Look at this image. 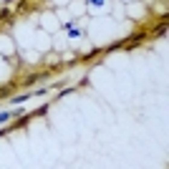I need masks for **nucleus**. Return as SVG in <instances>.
<instances>
[{
	"instance_id": "nucleus-1",
	"label": "nucleus",
	"mask_w": 169,
	"mask_h": 169,
	"mask_svg": "<svg viewBox=\"0 0 169 169\" xmlns=\"http://www.w3.org/2000/svg\"><path fill=\"white\" fill-rule=\"evenodd\" d=\"M8 119H10V114H0V124H5Z\"/></svg>"
},
{
	"instance_id": "nucleus-2",
	"label": "nucleus",
	"mask_w": 169,
	"mask_h": 169,
	"mask_svg": "<svg viewBox=\"0 0 169 169\" xmlns=\"http://www.w3.org/2000/svg\"><path fill=\"white\" fill-rule=\"evenodd\" d=\"M91 3H94V5H101V3H104V0H91Z\"/></svg>"
}]
</instances>
